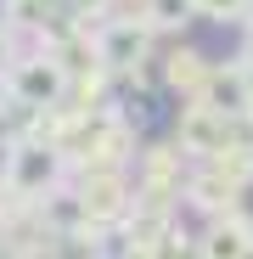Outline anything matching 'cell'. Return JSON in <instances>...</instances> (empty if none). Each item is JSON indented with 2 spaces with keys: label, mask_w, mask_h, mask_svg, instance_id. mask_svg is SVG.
<instances>
[{
  "label": "cell",
  "mask_w": 253,
  "mask_h": 259,
  "mask_svg": "<svg viewBox=\"0 0 253 259\" xmlns=\"http://www.w3.org/2000/svg\"><path fill=\"white\" fill-rule=\"evenodd\" d=\"M203 12H214V17H231V12H242V0H197Z\"/></svg>",
  "instance_id": "6da1fadb"
}]
</instances>
